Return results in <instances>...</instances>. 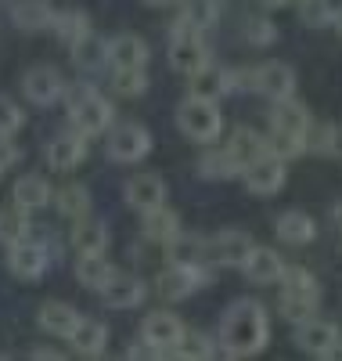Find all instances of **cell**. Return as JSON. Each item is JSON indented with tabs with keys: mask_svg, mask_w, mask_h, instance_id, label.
I'll return each instance as SVG.
<instances>
[{
	"mask_svg": "<svg viewBox=\"0 0 342 361\" xmlns=\"http://www.w3.org/2000/svg\"><path fill=\"white\" fill-rule=\"evenodd\" d=\"M270 343V322L260 300H234L220 318V350L227 357H253Z\"/></svg>",
	"mask_w": 342,
	"mask_h": 361,
	"instance_id": "1",
	"label": "cell"
},
{
	"mask_svg": "<svg viewBox=\"0 0 342 361\" xmlns=\"http://www.w3.org/2000/svg\"><path fill=\"white\" fill-rule=\"evenodd\" d=\"M65 105H69V119H72V130L83 137H94L105 134L112 127V102L101 94L94 83H72L65 87Z\"/></svg>",
	"mask_w": 342,
	"mask_h": 361,
	"instance_id": "2",
	"label": "cell"
},
{
	"mask_svg": "<svg viewBox=\"0 0 342 361\" xmlns=\"http://www.w3.org/2000/svg\"><path fill=\"white\" fill-rule=\"evenodd\" d=\"M321 304V286L314 282V275H310L306 267H289L285 264V275H281V296H277V311H281V318L289 322H306L310 314L317 311Z\"/></svg>",
	"mask_w": 342,
	"mask_h": 361,
	"instance_id": "3",
	"label": "cell"
},
{
	"mask_svg": "<svg viewBox=\"0 0 342 361\" xmlns=\"http://www.w3.org/2000/svg\"><path fill=\"white\" fill-rule=\"evenodd\" d=\"M177 127L180 134L195 141V145H213L216 137L224 134V116L216 109V102L205 98H184L177 105Z\"/></svg>",
	"mask_w": 342,
	"mask_h": 361,
	"instance_id": "4",
	"label": "cell"
},
{
	"mask_svg": "<svg viewBox=\"0 0 342 361\" xmlns=\"http://www.w3.org/2000/svg\"><path fill=\"white\" fill-rule=\"evenodd\" d=\"M216 282V271L213 264L198 260V264H170L159 279H155V293H159L166 304H177V300H188L195 289L213 286Z\"/></svg>",
	"mask_w": 342,
	"mask_h": 361,
	"instance_id": "5",
	"label": "cell"
},
{
	"mask_svg": "<svg viewBox=\"0 0 342 361\" xmlns=\"http://www.w3.org/2000/svg\"><path fill=\"white\" fill-rule=\"evenodd\" d=\"M170 66L184 76L198 73L202 66H209V51L202 44V33H195V29H188L184 22H177L170 29Z\"/></svg>",
	"mask_w": 342,
	"mask_h": 361,
	"instance_id": "6",
	"label": "cell"
},
{
	"mask_svg": "<svg viewBox=\"0 0 342 361\" xmlns=\"http://www.w3.org/2000/svg\"><path fill=\"white\" fill-rule=\"evenodd\" d=\"M105 152L112 163H141L151 152V134L141 123H115L108 127V141H105Z\"/></svg>",
	"mask_w": 342,
	"mask_h": 361,
	"instance_id": "7",
	"label": "cell"
},
{
	"mask_svg": "<svg viewBox=\"0 0 342 361\" xmlns=\"http://www.w3.org/2000/svg\"><path fill=\"white\" fill-rule=\"evenodd\" d=\"M253 235L248 231H220V235H213L205 238V246H202V260L213 264V267H241L248 250H253Z\"/></svg>",
	"mask_w": 342,
	"mask_h": 361,
	"instance_id": "8",
	"label": "cell"
},
{
	"mask_svg": "<svg viewBox=\"0 0 342 361\" xmlns=\"http://www.w3.org/2000/svg\"><path fill=\"white\" fill-rule=\"evenodd\" d=\"M296 343L299 350L306 354H314V357H331L338 347H342V329L328 318H317V314H310L306 322H299L296 329Z\"/></svg>",
	"mask_w": 342,
	"mask_h": 361,
	"instance_id": "9",
	"label": "cell"
},
{
	"mask_svg": "<svg viewBox=\"0 0 342 361\" xmlns=\"http://www.w3.org/2000/svg\"><path fill=\"white\" fill-rule=\"evenodd\" d=\"M241 180H245L248 195L270 199V195L281 192V185H285V159H277V156L263 152L260 159H253V163L241 170Z\"/></svg>",
	"mask_w": 342,
	"mask_h": 361,
	"instance_id": "10",
	"label": "cell"
},
{
	"mask_svg": "<svg viewBox=\"0 0 342 361\" xmlns=\"http://www.w3.org/2000/svg\"><path fill=\"white\" fill-rule=\"evenodd\" d=\"M51 264V250L47 243H37V238H22V243L8 246V267L11 275L22 282H37Z\"/></svg>",
	"mask_w": 342,
	"mask_h": 361,
	"instance_id": "11",
	"label": "cell"
},
{
	"mask_svg": "<svg viewBox=\"0 0 342 361\" xmlns=\"http://www.w3.org/2000/svg\"><path fill=\"white\" fill-rule=\"evenodd\" d=\"M141 336L151 347H159V354H173L184 343V336H188V325H184L177 314H170V311H155V314L144 318Z\"/></svg>",
	"mask_w": 342,
	"mask_h": 361,
	"instance_id": "12",
	"label": "cell"
},
{
	"mask_svg": "<svg viewBox=\"0 0 342 361\" xmlns=\"http://www.w3.org/2000/svg\"><path fill=\"white\" fill-rule=\"evenodd\" d=\"M22 90L33 105H54L61 94H65V80L54 66H37L22 76Z\"/></svg>",
	"mask_w": 342,
	"mask_h": 361,
	"instance_id": "13",
	"label": "cell"
},
{
	"mask_svg": "<svg viewBox=\"0 0 342 361\" xmlns=\"http://www.w3.org/2000/svg\"><path fill=\"white\" fill-rule=\"evenodd\" d=\"M241 271H245V279L256 282V286H277L281 275H285V260L270 246H253L248 257H245V264H241Z\"/></svg>",
	"mask_w": 342,
	"mask_h": 361,
	"instance_id": "14",
	"label": "cell"
},
{
	"mask_svg": "<svg viewBox=\"0 0 342 361\" xmlns=\"http://www.w3.org/2000/svg\"><path fill=\"white\" fill-rule=\"evenodd\" d=\"M122 195H127V202L137 214H144V209H155L166 202V180L159 173H134L127 180V188H122Z\"/></svg>",
	"mask_w": 342,
	"mask_h": 361,
	"instance_id": "15",
	"label": "cell"
},
{
	"mask_svg": "<svg viewBox=\"0 0 342 361\" xmlns=\"http://www.w3.org/2000/svg\"><path fill=\"white\" fill-rule=\"evenodd\" d=\"M83 156H87V137H83V134H76V130L58 134V137L47 145V166H51V170H58V173L76 170V166L83 163Z\"/></svg>",
	"mask_w": 342,
	"mask_h": 361,
	"instance_id": "16",
	"label": "cell"
},
{
	"mask_svg": "<svg viewBox=\"0 0 342 361\" xmlns=\"http://www.w3.org/2000/svg\"><path fill=\"white\" fill-rule=\"evenodd\" d=\"M108 66L112 69H144L148 66V44L137 33H119L108 40Z\"/></svg>",
	"mask_w": 342,
	"mask_h": 361,
	"instance_id": "17",
	"label": "cell"
},
{
	"mask_svg": "<svg viewBox=\"0 0 342 361\" xmlns=\"http://www.w3.org/2000/svg\"><path fill=\"white\" fill-rule=\"evenodd\" d=\"M256 76H260V94H267L270 102H281V98H292L296 94V73L292 66L285 62H263L256 66Z\"/></svg>",
	"mask_w": 342,
	"mask_h": 361,
	"instance_id": "18",
	"label": "cell"
},
{
	"mask_svg": "<svg viewBox=\"0 0 342 361\" xmlns=\"http://www.w3.org/2000/svg\"><path fill=\"white\" fill-rule=\"evenodd\" d=\"M274 231H277V238H281L285 246H310L317 238L314 217L303 214V209H289V214H281L277 224H274Z\"/></svg>",
	"mask_w": 342,
	"mask_h": 361,
	"instance_id": "19",
	"label": "cell"
},
{
	"mask_svg": "<svg viewBox=\"0 0 342 361\" xmlns=\"http://www.w3.org/2000/svg\"><path fill=\"white\" fill-rule=\"evenodd\" d=\"M65 340L72 343L76 354H83V357H98V354L105 350V343H108V329H105V322H98V318H80Z\"/></svg>",
	"mask_w": 342,
	"mask_h": 361,
	"instance_id": "20",
	"label": "cell"
},
{
	"mask_svg": "<svg viewBox=\"0 0 342 361\" xmlns=\"http://www.w3.org/2000/svg\"><path fill=\"white\" fill-rule=\"evenodd\" d=\"M101 300L115 311H130V307H141L144 300V282L134 279V275H112L108 286L101 289Z\"/></svg>",
	"mask_w": 342,
	"mask_h": 361,
	"instance_id": "21",
	"label": "cell"
},
{
	"mask_svg": "<svg viewBox=\"0 0 342 361\" xmlns=\"http://www.w3.org/2000/svg\"><path fill=\"white\" fill-rule=\"evenodd\" d=\"M69 51H72V66L80 73H98L101 66H108V40L98 37L94 29H90L83 40H76Z\"/></svg>",
	"mask_w": 342,
	"mask_h": 361,
	"instance_id": "22",
	"label": "cell"
},
{
	"mask_svg": "<svg viewBox=\"0 0 342 361\" xmlns=\"http://www.w3.org/2000/svg\"><path fill=\"white\" fill-rule=\"evenodd\" d=\"M11 22L22 33H40V29H51L54 8H51V0H18L11 8Z\"/></svg>",
	"mask_w": 342,
	"mask_h": 361,
	"instance_id": "23",
	"label": "cell"
},
{
	"mask_svg": "<svg viewBox=\"0 0 342 361\" xmlns=\"http://www.w3.org/2000/svg\"><path fill=\"white\" fill-rule=\"evenodd\" d=\"M191 98H205V102H220L224 94H231V87H227V69L220 66H202L198 73H191Z\"/></svg>",
	"mask_w": 342,
	"mask_h": 361,
	"instance_id": "24",
	"label": "cell"
},
{
	"mask_svg": "<svg viewBox=\"0 0 342 361\" xmlns=\"http://www.w3.org/2000/svg\"><path fill=\"white\" fill-rule=\"evenodd\" d=\"M80 322V311L72 304H65V300H47V304L40 307V329L51 336H61L65 340L72 333V325Z\"/></svg>",
	"mask_w": 342,
	"mask_h": 361,
	"instance_id": "25",
	"label": "cell"
},
{
	"mask_svg": "<svg viewBox=\"0 0 342 361\" xmlns=\"http://www.w3.org/2000/svg\"><path fill=\"white\" fill-rule=\"evenodd\" d=\"M310 127V109L296 98H281L270 109V130H289V134H303Z\"/></svg>",
	"mask_w": 342,
	"mask_h": 361,
	"instance_id": "26",
	"label": "cell"
},
{
	"mask_svg": "<svg viewBox=\"0 0 342 361\" xmlns=\"http://www.w3.org/2000/svg\"><path fill=\"white\" fill-rule=\"evenodd\" d=\"M112 275H115V267L101 253H80V260H76V282L83 289H98L101 293Z\"/></svg>",
	"mask_w": 342,
	"mask_h": 361,
	"instance_id": "27",
	"label": "cell"
},
{
	"mask_svg": "<svg viewBox=\"0 0 342 361\" xmlns=\"http://www.w3.org/2000/svg\"><path fill=\"white\" fill-rule=\"evenodd\" d=\"M72 246H76V253H105L108 250V228L101 221H94L90 214L80 217L72 224Z\"/></svg>",
	"mask_w": 342,
	"mask_h": 361,
	"instance_id": "28",
	"label": "cell"
},
{
	"mask_svg": "<svg viewBox=\"0 0 342 361\" xmlns=\"http://www.w3.org/2000/svg\"><path fill=\"white\" fill-rule=\"evenodd\" d=\"M11 195H15V206H22V209H40V206L51 202L54 192H51V185H47V177H40V173H25V177L15 180Z\"/></svg>",
	"mask_w": 342,
	"mask_h": 361,
	"instance_id": "29",
	"label": "cell"
},
{
	"mask_svg": "<svg viewBox=\"0 0 342 361\" xmlns=\"http://www.w3.org/2000/svg\"><path fill=\"white\" fill-rule=\"evenodd\" d=\"M224 148H227V152L241 163V170H245L248 163H253V159H260V156L267 152V148H263V134H256L253 127H234Z\"/></svg>",
	"mask_w": 342,
	"mask_h": 361,
	"instance_id": "30",
	"label": "cell"
},
{
	"mask_svg": "<svg viewBox=\"0 0 342 361\" xmlns=\"http://www.w3.org/2000/svg\"><path fill=\"white\" fill-rule=\"evenodd\" d=\"M144 238H155V243H166V238H173L180 231V217L177 209H170L166 202L155 206V209H144V224H141Z\"/></svg>",
	"mask_w": 342,
	"mask_h": 361,
	"instance_id": "31",
	"label": "cell"
},
{
	"mask_svg": "<svg viewBox=\"0 0 342 361\" xmlns=\"http://www.w3.org/2000/svg\"><path fill=\"white\" fill-rule=\"evenodd\" d=\"M198 177L205 180H231V177H241V163L227 152V148H213L198 159Z\"/></svg>",
	"mask_w": 342,
	"mask_h": 361,
	"instance_id": "32",
	"label": "cell"
},
{
	"mask_svg": "<svg viewBox=\"0 0 342 361\" xmlns=\"http://www.w3.org/2000/svg\"><path fill=\"white\" fill-rule=\"evenodd\" d=\"M184 11H180V22L195 29V33H205L220 22V0H180Z\"/></svg>",
	"mask_w": 342,
	"mask_h": 361,
	"instance_id": "33",
	"label": "cell"
},
{
	"mask_svg": "<svg viewBox=\"0 0 342 361\" xmlns=\"http://www.w3.org/2000/svg\"><path fill=\"white\" fill-rule=\"evenodd\" d=\"M33 224H29V209L22 206H4L0 209V243L4 246H15L22 238H29Z\"/></svg>",
	"mask_w": 342,
	"mask_h": 361,
	"instance_id": "34",
	"label": "cell"
},
{
	"mask_svg": "<svg viewBox=\"0 0 342 361\" xmlns=\"http://www.w3.org/2000/svg\"><path fill=\"white\" fill-rule=\"evenodd\" d=\"M51 29H54V37H58L61 44L72 47L76 40H83V37L90 33V18H87L83 11H54Z\"/></svg>",
	"mask_w": 342,
	"mask_h": 361,
	"instance_id": "35",
	"label": "cell"
},
{
	"mask_svg": "<svg viewBox=\"0 0 342 361\" xmlns=\"http://www.w3.org/2000/svg\"><path fill=\"white\" fill-rule=\"evenodd\" d=\"M163 246H166V260H170V264H198V260H202V246H205V238L177 231L173 238H166Z\"/></svg>",
	"mask_w": 342,
	"mask_h": 361,
	"instance_id": "36",
	"label": "cell"
},
{
	"mask_svg": "<svg viewBox=\"0 0 342 361\" xmlns=\"http://www.w3.org/2000/svg\"><path fill=\"white\" fill-rule=\"evenodd\" d=\"M263 148H267L270 156H277V159L292 163V159H299V156L306 152V141H303V134H289V130H270V137H263Z\"/></svg>",
	"mask_w": 342,
	"mask_h": 361,
	"instance_id": "37",
	"label": "cell"
},
{
	"mask_svg": "<svg viewBox=\"0 0 342 361\" xmlns=\"http://www.w3.org/2000/svg\"><path fill=\"white\" fill-rule=\"evenodd\" d=\"M54 195H58V214H61V217L80 221V217L90 214V195H87L83 185H69V188H61V192H54Z\"/></svg>",
	"mask_w": 342,
	"mask_h": 361,
	"instance_id": "38",
	"label": "cell"
},
{
	"mask_svg": "<svg viewBox=\"0 0 342 361\" xmlns=\"http://www.w3.org/2000/svg\"><path fill=\"white\" fill-rule=\"evenodd\" d=\"M299 18L310 29H324L335 18V4L331 0H299Z\"/></svg>",
	"mask_w": 342,
	"mask_h": 361,
	"instance_id": "39",
	"label": "cell"
},
{
	"mask_svg": "<svg viewBox=\"0 0 342 361\" xmlns=\"http://www.w3.org/2000/svg\"><path fill=\"white\" fill-rule=\"evenodd\" d=\"M115 90L122 98H137V94H144L148 90V73L144 69H115Z\"/></svg>",
	"mask_w": 342,
	"mask_h": 361,
	"instance_id": "40",
	"label": "cell"
},
{
	"mask_svg": "<svg viewBox=\"0 0 342 361\" xmlns=\"http://www.w3.org/2000/svg\"><path fill=\"white\" fill-rule=\"evenodd\" d=\"M245 40L253 44V47H270L277 40V25L270 18H245Z\"/></svg>",
	"mask_w": 342,
	"mask_h": 361,
	"instance_id": "41",
	"label": "cell"
},
{
	"mask_svg": "<svg viewBox=\"0 0 342 361\" xmlns=\"http://www.w3.org/2000/svg\"><path fill=\"white\" fill-rule=\"evenodd\" d=\"M331 130H335V123H314V119H310V127L303 130L306 152H324V156H328V141H331Z\"/></svg>",
	"mask_w": 342,
	"mask_h": 361,
	"instance_id": "42",
	"label": "cell"
},
{
	"mask_svg": "<svg viewBox=\"0 0 342 361\" xmlns=\"http://www.w3.org/2000/svg\"><path fill=\"white\" fill-rule=\"evenodd\" d=\"M22 127H25V112L11 98L0 94V134H18Z\"/></svg>",
	"mask_w": 342,
	"mask_h": 361,
	"instance_id": "43",
	"label": "cell"
},
{
	"mask_svg": "<svg viewBox=\"0 0 342 361\" xmlns=\"http://www.w3.org/2000/svg\"><path fill=\"white\" fill-rule=\"evenodd\" d=\"M173 354H177V357H213L216 347L209 343V336H202V333H188V336H184V343H180Z\"/></svg>",
	"mask_w": 342,
	"mask_h": 361,
	"instance_id": "44",
	"label": "cell"
},
{
	"mask_svg": "<svg viewBox=\"0 0 342 361\" xmlns=\"http://www.w3.org/2000/svg\"><path fill=\"white\" fill-rule=\"evenodd\" d=\"M227 87H231V90H256V87H260L256 66H238V69H227Z\"/></svg>",
	"mask_w": 342,
	"mask_h": 361,
	"instance_id": "45",
	"label": "cell"
},
{
	"mask_svg": "<svg viewBox=\"0 0 342 361\" xmlns=\"http://www.w3.org/2000/svg\"><path fill=\"white\" fill-rule=\"evenodd\" d=\"M22 159V148L11 141V134H0V170H11Z\"/></svg>",
	"mask_w": 342,
	"mask_h": 361,
	"instance_id": "46",
	"label": "cell"
},
{
	"mask_svg": "<svg viewBox=\"0 0 342 361\" xmlns=\"http://www.w3.org/2000/svg\"><path fill=\"white\" fill-rule=\"evenodd\" d=\"M127 354H130V357H159V347H151V343L144 340V343H134Z\"/></svg>",
	"mask_w": 342,
	"mask_h": 361,
	"instance_id": "47",
	"label": "cell"
},
{
	"mask_svg": "<svg viewBox=\"0 0 342 361\" xmlns=\"http://www.w3.org/2000/svg\"><path fill=\"white\" fill-rule=\"evenodd\" d=\"M328 156L342 159V127H338V123H335V130H331V141H328Z\"/></svg>",
	"mask_w": 342,
	"mask_h": 361,
	"instance_id": "48",
	"label": "cell"
},
{
	"mask_svg": "<svg viewBox=\"0 0 342 361\" xmlns=\"http://www.w3.org/2000/svg\"><path fill=\"white\" fill-rule=\"evenodd\" d=\"M33 357H61V350H54V347H37Z\"/></svg>",
	"mask_w": 342,
	"mask_h": 361,
	"instance_id": "49",
	"label": "cell"
},
{
	"mask_svg": "<svg viewBox=\"0 0 342 361\" xmlns=\"http://www.w3.org/2000/svg\"><path fill=\"white\" fill-rule=\"evenodd\" d=\"M331 221H335V224H338V231H342V199L331 206Z\"/></svg>",
	"mask_w": 342,
	"mask_h": 361,
	"instance_id": "50",
	"label": "cell"
},
{
	"mask_svg": "<svg viewBox=\"0 0 342 361\" xmlns=\"http://www.w3.org/2000/svg\"><path fill=\"white\" fill-rule=\"evenodd\" d=\"M151 8H170V4H180V0H148Z\"/></svg>",
	"mask_w": 342,
	"mask_h": 361,
	"instance_id": "51",
	"label": "cell"
},
{
	"mask_svg": "<svg viewBox=\"0 0 342 361\" xmlns=\"http://www.w3.org/2000/svg\"><path fill=\"white\" fill-rule=\"evenodd\" d=\"M331 25H335L338 33H342V8H335V18H331Z\"/></svg>",
	"mask_w": 342,
	"mask_h": 361,
	"instance_id": "52",
	"label": "cell"
},
{
	"mask_svg": "<svg viewBox=\"0 0 342 361\" xmlns=\"http://www.w3.org/2000/svg\"><path fill=\"white\" fill-rule=\"evenodd\" d=\"M260 4H267V8H285L289 0H260Z\"/></svg>",
	"mask_w": 342,
	"mask_h": 361,
	"instance_id": "53",
	"label": "cell"
},
{
	"mask_svg": "<svg viewBox=\"0 0 342 361\" xmlns=\"http://www.w3.org/2000/svg\"><path fill=\"white\" fill-rule=\"evenodd\" d=\"M0 177H4V170H0Z\"/></svg>",
	"mask_w": 342,
	"mask_h": 361,
	"instance_id": "54",
	"label": "cell"
}]
</instances>
